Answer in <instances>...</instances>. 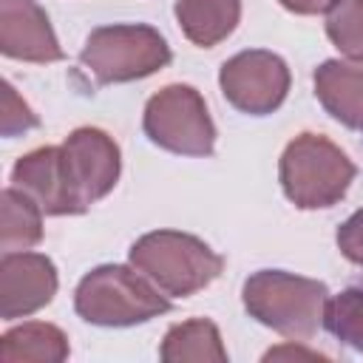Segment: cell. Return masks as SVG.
I'll return each instance as SVG.
<instances>
[{
	"label": "cell",
	"instance_id": "6da1fadb",
	"mask_svg": "<svg viewBox=\"0 0 363 363\" xmlns=\"http://www.w3.org/2000/svg\"><path fill=\"white\" fill-rule=\"evenodd\" d=\"M247 312L289 340H309L323 323L329 289L284 269H258L244 281Z\"/></svg>",
	"mask_w": 363,
	"mask_h": 363
},
{
	"label": "cell",
	"instance_id": "7a4b0ae2",
	"mask_svg": "<svg viewBox=\"0 0 363 363\" xmlns=\"http://www.w3.org/2000/svg\"><path fill=\"white\" fill-rule=\"evenodd\" d=\"M130 264L164 295L187 298L218 278L224 258L196 235L156 230L130 247Z\"/></svg>",
	"mask_w": 363,
	"mask_h": 363
},
{
	"label": "cell",
	"instance_id": "3957f363",
	"mask_svg": "<svg viewBox=\"0 0 363 363\" xmlns=\"http://www.w3.org/2000/svg\"><path fill=\"white\" fill-rule=\"evenodd\" d=\"M354 179L352 159L326 136L301 133L281 156V187L301 210L337 204Z\"/></svg>",
	"mask_w": 363,
	"mask_h": 363
},
{
	"label": "cell",
	"instance_id": "277c9868",
	"mask_svg": "<svg viewBox=\"0 0 363 363\" xmlns=\"http://www.w3.org/2000/svg\"><path fill=\"white\" fill-rule=\"evenodd\" d=\"M74 306L82 320L96 326H133L170 309L153 281L119 264L91 269L77 286Z\"/></svg>",
	"mask_w": 363,
	"mask_h": 363
},
{
	"label": "cell",
	"instance_id": "5b68a950",
	"mask_svg": "<svg viewBox=\"0 0 363 363\" xmlns=\"http://www.w3.org/2000/svg\"><path fill=\"white\" fill-rule=\"evenodd\" d=\"M79 62L102 85L130 82L164 68L170 62V48L164 37L150 26H102L88 34Z\"/></svg>",
	"mask_w": 363,
	"mask_h": 363
},
{
	"label": "cell",
	"instance_id": "8992f818",
	"mask_svg": "<svg viewBox=\"0 0 363 363\" xmlns=\"http://www.w3.org/2000/svg\"><path fill=\"white\" fill-rule=\"evenodd\" d=\"M145 133L153 145L182 156H210L216 145L207 105L190 85H167L147 99Z\"/></svg>",
	"mask_w": 363,
	"mask_h": 363
},
{
	"label": "cell",
	"instance_id": "52a82bcc",
	"mask_svg": "<svg viewBox=\"0 0 363 363\" xmlns=\"http://www.w3.org/2000/svg\"><path fill=\"white\" fill-rule=\"evenodd\" d=\"M221 94L241 113H272L289 91V68L272 51H241L221 65Z\"/></svg>",
	"mask_w": 363,
	"mask_h": 363
},
{
	"label": "cell",
	"instance_id": "ba28073f",
	"mask_svg": "<svg viewBox=\"0 0 363 363\" xmlns=\"http://www.w3.org/2000/svg\"><path fill=\"white\" fill-rule=\"evenodd\" d=\"M62 159L82 213L108 196L119 179V147L99 128H77L62 142Z\"/></svg>",
	"mask_w": 363,
	"mask_h": 363
},
{
	"label": "cell",
	"instance_id": "9c48e42d",
	"mask_svg": "<svg viewBox=\"0 0 363 363\" xmlns=\"http://www.w3.org/2000/svg\"><path fill=\"white\" fill-rule=\"evenodd\" d=\"M57 292V269L40 252H3L0 261V315L26 318L43 309Z\"/></svg>",
	"mask_w": 363,
	"mask_h": 363
},
{
	"label": "cell",
	"instance_id": "30bf717a",
	"mask_svg": "<svg viewBox=\"0 0 363 363\" xmlns=\"http://www.w3.org/2000/svg\"><path fill=\"white\" fill-rule=\"evenodd\" d=\"M11 184L17 190H23L45 216H71V213H82L71 182H68V170H65V159H62V145L60 147H37L31 153H26L14 170H11Z\"/></svg>",
	"mask_w": 363,
	"mask_h": 363
},
{
	"label": "cell",
	"instance_id": "8fae6325",
	"mask_svg": "<svg viewBox=\"0 0 363 363\" xmlns=\"http://www.w3.org/2000/svg\"><path fill=\"white\" fill-rule=\"evenodd\" d=\"M0 51L23 62H57L62 48L34 0H0Z\"/></svg>",
	"mask_w": 363,
	"mask_h": 363
},
{
	"label": "cell",
	"instance_id": "7c38bea8",
	"mask_svg": "<svg viewBox=\"0 0 363 363\" xmlns=\"http://www.w3.org/2000/svg\"><path fill=\"white\" fill-rule=\"evenodd\" d=\"M315 96L340 125L363 130V68L326 60L315 71Z\"/></svg>",
	"mask_w": 363,
	"mask_h": 363
},
{
	"label": "cell",
	"instance_id": "4fadbf2b",
	"mask_svg": "<svg viewBox=\"0 0 363 363\" xmlns=\"http://www.w3.org/2000/svg\"><path fill=\"white\" fill-rule=\"evenodd\" d=\"M241 17V0H176V20L184 37L201 48L227 40Z\"/></svg>",
	"mask_w": 363,
	"mask_h": 363
},
{
	"label": "cell",
	"instance_id": "5bb4252c",
	"mask_svg": "<svg viewBox=\"0 0 363 363\" xmlns=\"http://www.w3.org/2000/svg\"><path fill=\"white\" fill-rule=\"evenodd\" d=\"M0 357L3 363H60L68 357V337L54 323L31 320L9 329L0 337Z\"/></svg>",
	"mask_w": 363,
	"mask_h": 363
},
{
	"label": "cell",
	"instance_id": "9a60e30c",
	"mask_svg": "<svg viewBox=\"0 0 363 363\" xmlns=\"http://www.w3.org/2000/svg\"><path fill=\"white\" fill-rule=\"evenodd\" d=\"M162 360L167 363H182V360H227V349L221 346V335L213 320L193 318L184 323L170 326L162 343Z\"/></svg>",
	"mask_w": 363,
	"mask_h": 363
},
{
	"label": "cell",
	"instance_id": "2e32d148",
	"mask_svg": "<svg viewBox=\"0 0 363 363\" xmlns=\"http://www.w3.org/2000/svg\"><path fill=\"white\" fill-rule=\"evenodd\" d=\"M0 204H3V235H0L3 252H23L34 247L43 238V221H40L43 210L14 184L3 190Z\"/></svg>",
	"mask_w": 363,
	"mask_h": 363
},
{
	"label": "cell",
	"instance_id": "e0dca14e",
	"mask_svg": "<svg viewBox=\"0 0 363 363\" xmlns=\"http://www.w3.org/2000/svg\"><path fill=\"white\" fill-rule=\"evenodd\" d=\"M323 326L349 349L363 354V289L352 286L326 301Z\"/></svg>",
	"mask_w": 363,
	"mask_h": 363
},
{
	"label": "cell",
	"instance_id": "ac0fdd59",
	"mask_svg": "<svg viewBox=\"0 0 363 363\" xmlns=\"http://www.w3.org/2000/svg\"><path fill=\"white\" fill-rule=\"evenodd\" d=\"M326 34L349 60L363 62V0H337L326 14Z\"/></svg>",
	"mask_w": 363,
	"mask_h": 363
},
{
	"label": "cell",
	"instance_id": "d6986e66",
	"mask_svg": "<svg viewBox=\"0 0 363 363\" xmlns=\"http://www.w3.org/2000/svg\"><path fill=\"white\" fill-rule=\"evenodd\" d=\"M0 128H3V136H17V133H26L28 128H37V116L14 94V88L9 82H3V116H0Z\"/></svg>",
	"mask_w": 363,
	"mask_h": 363
},
{
	"label": "cell",
	"instance_id": "ffe728a7",
	"mask_svg": "<svg viewBox=\"0 0 363 363\" xmlns=\"http://www.w3.org/2000/svg\"><path fill=\"white\" fill-rule=\"evenodd\" d=\"M337 247H340V252L352 264H360L363 267V207L357 213H352L340 224V230H337Z\"/></svg>",
	"mask_w": 363,
	"mask_h": 363
},
{
	"label": "cell",
	"instance_id": "44dd1931",
	"mask_svg": "<svg viewBox=\"0 0 363 363\" xmlns=\"http://www.w3.org/2000/svg\"><path fill=\"white\" fill-rule=\"evenodd\" d=\"M335 3L337 0H281V6L295 14H320V11H329Z\"/></svg>",
	"mask_w": 363,
	"mask_h": 363
},
{
	"label": "cell",
	"instance_id": "7402d4cb",
	"mask_svg": "<svg viewBox=\"0 0 363 363\" xmlns=\"http://www.w3.org/2000/svg\"><path fill=\"white\" fill-rule=\"evenodd\" d=\"M309 357V360H318V357H323V354H318V352H303V349H295V346H281V349H272V352H267V360H272V357Z\"/></svg>",
	"mask_w": 363,
	"mask_h": 363
}]
</instances>
